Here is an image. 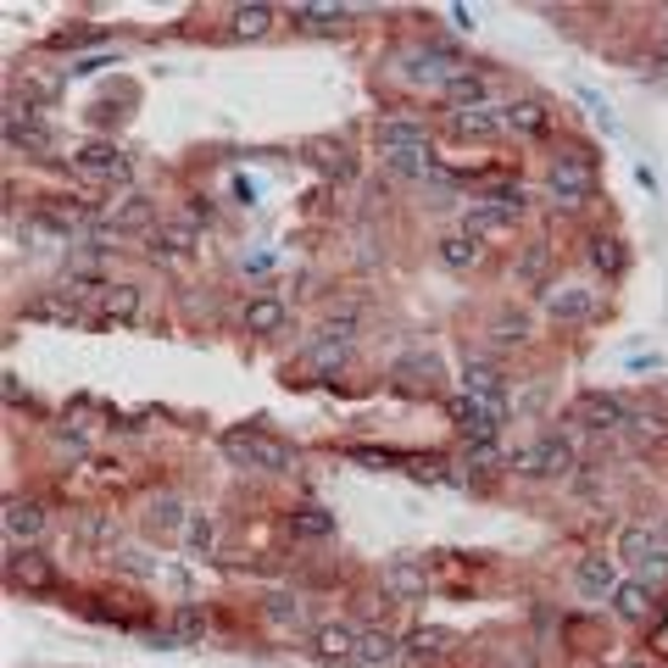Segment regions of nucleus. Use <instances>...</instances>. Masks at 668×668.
I'll list each match as a JSON object with an SVG mask.
<instances>
[{"mask_svg": "<svg viewBox=\"0 0 668 668\" xmlns=\"http://www.w3.org/2000/svg\"><path fill=\"white\" fill-rule=\"evenodd\" d=\"M223 457L234 468H251V473H290V462H296V451L284 446L279 435H268V429H257V423L228 429V435H223Z\"/></svg>", "mask_w": 668, "mask_h": 668, "instance_id": "f257e3e1", "label": "nucleus"}, {"mask_svg": "<svg viewBox=\"0 0 668 668\" xmlns=\"http://www.w3.org/2000/svg\"><path fill=\"white\" fill-rule=\"evenodd\" d=\"M396 78L412 84V89H446L457 73H462V57L451 51V45H407V51H396Z\"/></svg>", "mask_w": 668, "mask_h": 668, "instance_id": "f03ea898", "label": "nucleus"}, {"mask_svg": "<svg viewBox=\"0 0 668 668\" xmlns=\"http://www.w3.org/2000/svg\"><path fill=\"white\" fill-rule=\"evenodd\" d=\"M618 557H624L635 568V580L652 585V591L668 580V541H663V530H652V523H630V530L618 535Z\"/></svg>", "mask_w": 668, "mask_h": 668, "instance_id": "7ed1b4c3", "label": "nucleus"}, {"mask_svg": "<svg viewBox=\"0 0 668 668\" xmlns=\"http://www.w3.org/2000/svg\"><path fill=\"white\" fill-rule=\"evenodd\" d=\"M591 189H596V168H591L585 151H568V157L552 162V173H546V196H552L562 212H580V207L591 201Z\"/></svg>", "mask_w": 668, "mask_h": 668, "instance_id": "20e7f679", "label": "nucleus"}, {"mask_svg": "<svg viewBox=\"0 0 668 668\" xmlns=\"http://www.w3.org/2000/svg\"><path fill=\"white\" fill-rule=\"evenodd\" d=\"M518 218H523V189H518V184H496V189H485L480 201H468V212H462V228H468V234H480V240H485L491 228H512Z\"/></svg>", "mask_w": 668, "mask_h": 668, "instance_id": "39448f33", "label": "nucleus"}, {"mask_svg": "<svg viewBox=\"0 0 668 668\" xmlns=\"http://www.w3.org/2000/svg\"><path fill=\"white\" fill-rule=\"evenodd\" d=\"M630 418H635V407L613 391H585L574 401V412H568V423H580L585 435H618V429H630Z\"/></svg>", "mask_w": 668, "mask_h": 668, "instance_id": "423d86ee", "label": "nucleus"}, {"mask_svg": "<svg viewBox=\"0 0 668 668\" xmlns=\"http://www.w3.org/2000/svg\"><path fill=\"white\" fill-rule=\"evenodd\" d=\"M568 468H574V446L562 435H541V441L512 451V473H523V480H557Z\"/></svg>", "mask_w": 668, "mask_h": 668, "instance_id": "0eeeda50", "label": "nucleus"}, {"mask_svg": "<svg viewBox=\"0 0 668 668\" xmlns=\"http://www.w3.org/2000/svg\"><path fill=\"white\" fill-rule=\"evenodd\" d=\"M596 307H602V290L585 284V279L546 284V296H541V312L557 318V323H585V318H596Z\"/></svg>", "mask_w": 668, "mask_h": 668, "instance_id": "6e6552de", "label": "nucleus"}, {"mask_svg": "<svg viewBox=\"0 0 668 668\" xmlns=\"http://www.w3.org/2000/svg\"><path fill=\"white\" fill-rule=\"evenodd\" d=\"M451 423L462 429V441H496L502 423H507V407H491V401H473V396H451L446 401Z\"/></svg>", "mask_w": 668, "mask_h": 668, "instance_id": "1a4fd4ad", "label": "nucleus"}, {"mask_svg": "<svg viewBox=\"0 0 668 668\" xmlns=\"http://www.w3.org/2000/svg\"><path fill=\"white\" fill-rule=\"evenodd\" d=\"M45 507L39 502H23V496H12L7 507H0V530H7V546L12 552H28L34 541H45Z\"/></svg>", "mask_w": 668, "mask_h": 668, "instance_id": "9d476101", "label": "nucleus"}, {"mask_svg": "<svg viewBox=\"0 0 668 668\" xmlns=\"http://www.w3.org/2000/svg\"><path fill=\"white\" fill-rule=\"evenodd\" d=\"M73 173L95 178V184H112V178H128V157L112 146V139H89V146L73 151Z\"/></svg>", "mask_w": 668, "mask_h": 668, "instance_id": "9b49d317", "label": "nucleus"}, {"mask_svg": "<svg viewBox=\"0 0 668 668\" xmlns=\"http://www.w3.org/2000/svg\"><path fill=\"white\" fill-rule=\"evenodd\" d=\"M146 240H151V246H146L151 262H168V268H173V262H184L189 251L201 246V234H196V223H189V218H168V223H157V228L146 234Z\"/></svg>", "mask_w": 668, "mask_h": 668, "instance_id": "f8f14e48", "label": "nucleus"}, {"mask_svg": "<svg viewBox=\"0 0 668 668\" xmlns=\"http://www.w3.org/2000/svg\"><path fill=\"white\" fill-rule=\"evenodd\" d=\"M312 646L323 663H341V668H362V630L341 624V618H329V624L312 630Z\"/></svg>", "mask_w": 668, "mask_h": 668, "instance_id": "ddd939ff", "label": "nucleus"}, {"mask_svg": "<svg viewBox=\"0 0 668 668\" xmlns=\"http://www.w3.org/2000/svg\"><path fill=\"white\" fill-rule=\"evenodd\" d=\"M618 585V557H607V552H585L580 562H574V591L580 596H591V602H602V596H613Z\"/></svg>", "mask_w": 668, "mask_h": 668, "instance_id": "4468645a", "label": "nucleus"}, {"mask_svg": "<svg viewBox=\"0 0 668 668\" xmlns=\"http://www.w3.org/2000/svg\"><path fill=\"white\" fill-rule=\"evenodd\" d=\"M0 134H7V151H28V157L51 151V128H45L28 107H7V123H0Z\"/></svg>", "mask_w": 668, "mask_h": 668, "instance_id": "2eb2a0df", "label": "nucleus"}, {"mask_svg": "<svg viewBox=\"0 0 668 668\" xmlns=\"http://www.w3.org/2000/svg\"><path fill=\"white\" fill-rule=\"evenodd\" d=\"M441 95H446V107H451V112H473V107H502V101H496V84H491L485 73H473V67H462V73H457V78H451V84H446Z\"/></svg>", "mask_w": 668, "mask_h": 668, "instance_id": "dca6fc26", "label": "nucleus"}, {"mask_svg": "<svg viewBox=\"0 0 668 668\" xmlns=\"http://www.w3.org/2000/svg\"><path fill=\"white\" fill-rule=\"evenodd\" d=\"M462 396L491 401V407H507V379H502V368H496V362H485V357L462 362Z\"/></svg>", "mask_w": 668, "mask_h": 668, "instance_id": "f3484780", "label": "nucleus"}, {"mask_svg": "<svg viewBox=\"0 0 668 668\" xmlns=\"http://www.w3.org/2000/svg\"><path fill=\"white\" fill-rule=\"evenodd\" d=\"M373 146L385 151V157H396V151H429V134L412 117H385V123H373Z\"/></svg>", "mask_w": 668, "mask_h": 668, "instance_id": "a211bd4d", "label": "nucleus"}, {"mask_svg": "<svg viewBox=\"0 0 668 668\" xmlns=\"http://www.w3.org/2000/svg\"><path fill=\"white\" fill-rule=\"evenodd\" d=\"M201 635H207V613L201 607H178L162 630H151V646H168L173 652V646H196Z\"/></svg>", "mask_w": 668, "mask_h": 668, "instance_id": "6ab92c4d", "label": "nucleus"}, {"mask_svg": "<svg viewBox=\"0 0 668 668\" xmlns=\"http://www.w3.org/2000/svg\"><path fill=\"white\" fill-rule=\"evenodd\" d=\"M139 312H146V290L139 284H107V296L95 301V318H107V323H134Z\"/></svg>", "mask_w": 668, "mask_h": 668, "instance_id": "aec40b11", "label": "nucleus"}, {"mask_svg": "<svg viewBox=\"0 0 668 668\" xmlns=\"http://www.w3.org/2000/svg\"><path fill=\"white\" fill-rule=\"evenodd\" d=\"M451 134H457V139H491V134H507V101H502V107L451 112Z\"/></svg>", "mask_w": 668, "mask_h": 668, "instance_id": "412c9836", "label": "nucleus"}, {"mask_svg": "<svg viewBox=\"0 0 668 668\" xmlns=\"http://www.w3.org/2000/svg\"><path fill=\"white\" fill-rule=\"evenodd\" d=\"M613 613L624 618V624H646V618H657V591L641 580H624L613 591Z\"/></svg>", "mask_w": 668, "mask_h": 668, "instance_id": "4be33fe9", "label": "nucleus"}, {"mask_svg": "<svg viewBox=\"0 0 668 668\" xmlns=\"http://www.w3.org/2000/svg\"><path fill=\"white\" fill-rule=\"evenodd\" d=\"M7 580L23 585V591H51V585H57V568L45 562L39 552H12V557H7Z\"/></svg>", "mask_w": 668, "mask_h": 668, "instance_id": "5701e85b", "label": "nucleus"}, {"mask_svg": "<svg viewBox=\"0 0 668 668\" xmlns=\"http://www.w3.org/2000/svg\"><path fill=\"white\" fill-rule=\"evenodd\" d=\"M441 268H451V273H468V268H480L485 262V246H480V234H468V228H457V234H446L441 240Z\"/></svg>", "mask_w": 668, "mask_h": 668, "instance_id": "b1692460", "label": "nucleus"}, {"mask_svg": "<svg viewBox=\"0 0 668 668\" xmlns=\"http://www.w3.org/2000/svg\"><path fill=\"white\" fill-rule=\"evenodd\" d=\"M240 323H246V334H279L284 323H290V307H284L279 296H251Z\"/></svg>", "mask_w": 668, "mask_h": 668, "instance_id": "393cba45", "label": "nucleus"}, {"mask_svg": "<svg viewBox=\"0 0 668 668\" xmlns=\"http://www.w3.org/2000/svg\"><path fill=\"white\" fill-rule=\"evenodd\" d=\"M57 296H67L73 307H78V301H101V296H107V279H101V268H95V262H78L73 273H62Z\"/></svg>", "mask_w": 668, "mask_h": 668, "instance_id": "a878e982", "label": "nucleus"}, {"mask_svg": "<svg viewBox=\"0 0 668 668\" xmlns=\"http://www.w3.org/2000/svg\"><path fill=\"white\" fill-rule=\"evenodd\" d=\"M346 357H351V329L341 323V329H329L323 341L307 351V368H318V373H334V368H346Z\"/></svg>", "mask_w": 668, "mask_h": 668, "instance_id": "bb28decb", "label": "nucleus"}, {"mask_svg": "<svg viewBox=\"0 0 668 668\" xmlns=\"http://www.w3.org/2000/svg\"><path fill=\"white\" fill-rule=\"evenodd\" d=\"M423 568L412 562V557H396L391 568H385V591L396 596V602H423Z\"/></svg>", "mask_w": 668, "mask_h": 668, "instance_id": "cd10ccee", "label": "nucleus"}, {"mask_svg": "<svg viewBox=\"0 0 668 668\" xmlns=\"http://www.w3.org/2000/svg\"><path fill=\"white\" fill-rule=\"evenodd\" d=\"M407 652H412V657H423V663H441V657H451V652H457V635H451V630H441V624H418V630L407 635Z\"/></svg>", "mask_w": 668, "mask_h": 668, "instance_id": "c85d7f7f", "label": "nucleus"}, {"mask_svg": "<svg viewBox=\"0 0 668 668\" xmlns=\"http://www.w3.org/2000/svg\"><path fill=\"white\" fill-rule=\"evenodd\" d=\"M273 23H279V12L262 7V0H251V7H234L228 34H234V39H262V34H273Z\"/></svg>", "mask_w": 668, "mask_h": 668, "instance_id": "c756f323", "label": "nucleus"}, {"mask_svg": "<svg viewBox=\"0 0 668 668\" xmlns=\"http://www.w3.org/2000/svg\"><path fill=\"white\" fill-rule=\"evenodd\" d=\"M552 128V112L541 101H507V134H523V139H541Z\"/></svg>", "mask_w": 668, "mask_h": 668, "instance_id": "7c9ffc66", "label": "nucleus"}, {"mask_svg": "<svg viewBox=\"0 0 668 668\" xmlns=\"http://www.w3.org/2000/svg\"><path fill=\"white\" fill-rule=\"evenodd\" d=\"M112 228H117V234H139V228L151 234V228H157V201H151V196H128V201L112 212Z\"/></svg>", "mask_w": 668, "mask_h": 668, "instance_id": "2f4dec72", "label": "nucleus"}, {"mask_svg": "<svg viewBox=\"0 0 668 668\" xmlns=\"http://www.w3.org/2000/svg\"><path fill=\"white\" fill-rule=\"evenodd\" d=\"M346 17H351L346 7H296V12H290V23H296L301 34H341Z\"/></svg>", "mask_w": 668, "mask_h": 668, "instance_id": "473e14b6", "label": "nucleus"}, {"mask_svg": "<svg viewBox=\"0 0 668 668\" xmlns=\"http://www.w3.org/2000/svg\"><path fill=\"white\" fill-rule=\"evenodd\" d=\"M184 523H189V512L178 507V496H151V507H146V530L151 535H184Z\"/></svg>", "mask_w": 668, "mask_h": 668, "instance_id": "72a5a7b5", "label": "nucleus"}, {"mask_svg": "<svg viewBox=\"0 0 668 668\" xmlns=\"http://www.w3.org/2000/svg\"><path fill=\"white\" fill-rule=\"evenodd\" d=\"M407 652V641L385 635V630H362V668H391Z\"/></svg>", "mask_w": 668, "mask_h": 668, "instance_id": "f704fd0d", "label": "nucleus"}, {"mask_svg": "<svg viewBox=\"0 0 668 668\" xmlns=\"http://www.w3.org/2000/svg\"><path fill=\"white\" fill-rule=\"evenodd\" d=\"M268 624H273L279 635H284V630H301V624H307L301 596H284V591H279V596H268Z\"/></svg>", "mask_w": 668, "mask_h": 668, "instance_id": "c9c22d12", "label": "nucleus"}, {"mask_svg": "<svg viewBox=\"0 0 668 668\" xmlns=\"http://www.w3.org/2000/svg\"><path fill=\"white\" fill-rule=\"evenodd\" d=\"M290 535H301V541H323V535H334V512H323V507H301V512H290Z\"/></svg>", "mask_w": 668, "mask_h": 668, "instance_id": "e433bc0d", "label": "nucleus"}, {"mask_svg": "<svg viewBox=\"0 0 668 668\" xmlns=\"http://www.w3.org/2000/svg\"><path fill=\"white\" fill-rule=\"evenodd\" d=\"M385 168L396 173V178H435V157L429 151H396V157H385Z\"/></svg>", "mask_w": 668, "mask_h": 668, "instance_id": "4c0bfd02", "label": "nucleus"}, {"mask_svg": "<svg viewBox=\"0 0 668 668\" xmlns=\"http://www.w3.org/2000/svg\"><path fill=\"white\" fill-rule=\"evenodd\" d=\"M212 541H218L212 512H189V523H184V546L196 552V557H207V552H212Z\"/></svg>", "mask_w": 668, "mask_h": 668, "instance_id": "58836bf2", "label": "nucleus"}, {"mask_svg": "<svg viewBox=\"0 0 668 668\" xmlns=\"http://www.w3.org/2000/svg\"><path fill=\"white\" fill-rule=\"evenodd\" d=\"M78 535H84L89 546H112V541H117V523H112L107 512H84V518H78Z\"/></svg>", "mask_w": 668, "mask_h": 668, "instance_id": "ea45409f", "label": "nucleus"}, {"mask_svg": "<svg viewBox=\"0 0 668 668\" xmlns=\"http://www.w3.org/2000/svg\"><path fill=\"white\" fill-rule=\"evenodd\" d=\"M496 462H502L496 441H468V446H462V468H480V473H485V468H496Z\"/></svg>", "mask_w": 668, "mask_h": 668, "instance_id": "a19ab883", "label": "nucleus"}, {"mask_svg": "<svg viewBox=\"0 0 668 668\" xmlns=\"http://www.w3.org/2000/svg\"><path fill=\"white\" fill-rule=\"evenodd\" d=\"M591 262L618 273V268H624V251H618V240H602V234H596V240H591Z\"/></svg>", "mask_w": 668, "mask_h": 668, "instance_id": "79ce46f5", "label": "nucleus"}, {"mask_svg": "<svg viewBox=\"0 0 668 668\" xmlns=\"http://www.w3.org/2000/svg\"><path fill=\"white\" fill-rule=\"evenodd\" d=\"M663 429H668V423H663L657 412H641V407H635V418H630V435H641V441H657Z\"/></svg>", "mask_w": 668, "mask_h": 668, "instance_id": "37998d69", "label": "nucleus"}, {"mask_svg": "<svg viewBox=\"0 0 668 668\" xmlns=\"http://www.w3.org/2000/svg\"><path fill=\"white\" fill-rule=\"evenodd\" d=\"M496 341L502 346H518L523 341V318H496Z\"/></svg>", "mask_w": 668, "mask_h": 668, "instance_id": "c03bdc74", "label": "nucleus"}, {"mask_svg": "<svg viewBox=\"0 0 668 668\" xmlns=\"http://www.w3.org/2000/svg\"><path fill=\"white\" fill-rule=\"evenodd\" d=\"M318 168H323V173H334V178H351V162H346V151H334V157H318Z\"/></svg>", "mask_w": 668, "mask_h": 668, "instance_id": "a18cd8bd", "label": "nucleus"}, {"mask_svg": "<svg viewBox=\"0 0 668 668\" xmlns=\"http://www.w3.org/2000/svg\"><path fill=\"white\" fill-rule=\"evenodd\" d=\"M184 218H189V223H212V201H207V196H196Z\"/></svg>", "mask_w": 668, "mask_h": 668, "instance_id": "49530a36", "label": "nucleus"}, {"mask_svg": "<svg viewBox=\"0 0 668 668\" xmlns=\"http://www.w3.org/2000/svg\"><path fill=\"white\" fill-rule=\"evenodd\" d=\"M234 196H240V201L251 207V201H257V184H251V178H234Z\"/></svg>", "mask_w": 668, "mask_h": 668, "instance_id": "de8ad7c7", "label": "nucleus"}, {"mask_svg": "<svg viewBox=\"0 0 668 668\" xmlns=\"http://www.w3.org/2000/svg\"><path fill=\"white\" fill-rule=\"evenodd\" d=\"M618 668H657L652 657H630V663H618Z\"/></svg>", "mask_w": 668, "mask_h": 668, "instance_id": "09e8293b", "label": "nucleus"}, {"mask_svg": "<svg viewBox=\"0 0 668 668\" xmlns=\"http://www.w3.org/2000/svg\"><path fill=\"white\" fill-rule=\"evenodd\" d=\"M663 62H668V39H663Z\"/></svg>", "mask_w": 668, "mask_h": 668, "instance_id": "8fccbe9b", "label": "nucleus"}]
</instances>
